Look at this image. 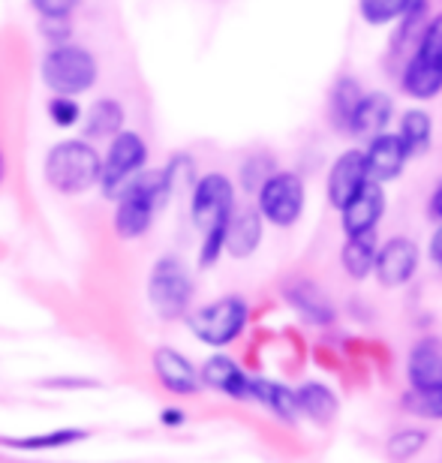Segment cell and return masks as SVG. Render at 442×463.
<instances>
[{
  "label": "cell",
  "instance_id": "6da1fadb",
  "mask_svg": "<svg viewBox=\"0 0 442 463\" xmlns=\"http://www.w3.org/2000/svg\"><path fill=\"white\" fill-rule=\"evenodd\" d=\"M112 229L121 241H139L151 232L156 214L165 208L169 190H165L163 169H145L142 175L127 184V187L112 199Z\"/></svg>",
  "mask_w": 442,
  "mask_h": 463
},
{
  "label": "cell",
  "instance_id": "7a4b0ae2",
  "mask_svg": "<svg viewBox=\"0 0 442 463\" xmlns=\"http://www.w3.org/2000/svg\"><path fill=\"white\" fill-rule=\"evenodd\" d=\"M99 165H103V154L94 142L81 136L61 138L45 154L42 178L49 190L61 193V196H81L99 184Z\"/></svg>",
  "mask_w": 442,
  "mask_h": 463
},
{
  "label": "cell",
  "instance_id": "3957f363",
  "mask_svg": "<svg viewBox=\"0 0 442 463\" xmlns=\"http://www.w3.org/2000/svg\"><path fill=\"white\" fill-rule=\"evenodd\" d=\"M40 79L52 97H85L99 81V61L76 40L49 45L40 61Z\"/></svg>",
  "mask_w": 442,
  "mask_h": 463
},
{
  "label": "cell",
  "instance_id": "277c9868",
  "mask_svg": "<svg viewBox=\"0 0 442 463\" xmlns=\"http://www.w3.org/2000/svg\"><path fill=\"white\" fill-rule=\"evenodd\" d=\"M151 160V147H147L145 136L139 129L124 127L121 133L112 136L106 142L103 151V165H99V193L112 202L136 175H142Z\"/></svg>",
  "mask_w": 442,
  "mask_h": 463
},
{
  "label": "cell",
  "instance_id": "5b68a950",
  "mask_svg": "<svg viewBox=\"0 0 442 463\" xmlns=\"http://www.w3.org/2000/svg\"><path fill=\"white\" fill-rule=\"evenodd\" d=\"M193 292H196V286H193V274L183 265V259L165 253L151 265V274H147V304H151L160 319H181L190 310Z\"/></svg>",
  "mask_w": 442,
  "mask_h": 463
},
{
  "label": "cell",
  "instance_id": "8992f818",
  "mask_svg": "<svg viewBox=\"0 0 442 463\" xmlns=\"http://www.w3.org/2000/svg\"><path fill=\"white\" fill-rule=\"evenodd\" d=\"M247 319H250V307L241 295H223V298L205 304L196 313H190L187 326L190 335L202 340L205 346H229L244 335Z\"/></svg>",
  "mask_w": 442,
  "mask_h": 463
},
{
  "label": "cell",
  "instance_id": "52a82bcc",
  "mask_svg": "<svg viewBox=\"0 0 442 463\" xmlns=\"http://www.w3.org/2000/svg\"><path fill=\"white\" fill-rule=\"evenodd\" d=\"M412 99H434L442 90V15H434L418 33V49L400 79Z\"/></svg>",
  "mask_w": 442,
  "mask_h": 463
},
{
  "label": "cell",
  "instance_id": "ba28073f",
  "mask_svg": "<svg viewBox=\"0 0 442 463\" xmlns=\"http://www.w3.org/2000/svg\"><path fill=\"white\" fill-rule=\"evenodd\" d=\"M235 184L223 172L199 175L190 187V220L205 235L211 229H226L235 211Z\"/></svg>",
  "mask_w": 442,
  "mask_h": 463
},
{
  "label": "cell",
  "instance_id": "9c48e42d",
  "mask_svg": "<svg viewBox=\"0 0 442 463\" xmlns=\"http://www.w3.org/2000/svg\"><path fill=\"white\" fill-rule=\"evenodd\" d=\"M304 202H307V190L304 181L295 172L287 169H274L268 178L259 184L256 190V211L262 214L265 223L289 229L301 220L304 214Z\"/></svg>",
  "mask_w": 442,
  "mask_h": 463
},
{
  "label": "cell",
  "instance_id": "30bf717a",
  "mask_svg": "<svg viewBox=\"0 0 442 463\" xmlns=\"http://www.w3.org/2000/svg\"><path fill=\"white\" fill-rule=\"evenodd\" d=\"M418 259H421V250L412 238H389L385 244L376 247V262H373V271H376V280L389 289H398V286H407L412 277L418 271Z\"/></svg>",
  "mask_w": 442,
  "mask_h": 463
},
{
  "label": "cell",
  "instance_id": "8fae6325",
  "mask_svg": "<svg viewBox=\"0 0 442 463\" xmlns=\"http://www.w3.org/2000/svg\"><path fill=\"white\" fill-rule=\"evenodd\" d=\"M362 154H364V165H367V178L373 184L394 181L409 163V154H407V147H403L400 136L389 133V129L373 138H367V147Z\"/></svg>",
  "mask_w": 442,
  "mask_h": 463
},
{
  "label": "cell",
  "instance_id": "7c38bea8",
  "mask_svg": "<svg viewBox=\"0 0 442 463\" xmlns=\"http://www.w3.org/2000/svg\"><path fill=\"white\" fill-rule=\"evenodd\" d=\"M385 214V190L382 184L367 181L353 199L340 208V223H343L346 238L349 235H364V232H376L380 220Z\"/></svg>",
  "mask_w": 442,
  "mask_h": 463
},
{
  "label": "cell",
  "instance_id": "4fadbf2b",
  "mask_svg": "<svg viewBox=\"0 0 442 463\" xmlns=\"http://www.w3.org/2000/svg\"><path fill=\"white\" fill-rule=\"evenodd\" d=\"M151 364H154V373L163 383L165 392L181 394V397L199 394V388H202L199 370L183 352L172 349V346H160V349H154Z\"/></svg>",
  "mask_w": 442,
  "mask_h": 463
},
{
  "label": "cell",
  "instance_id": "5bb4252c",
  "mask_svg": "<svg viewBox=\"0 0 442 463\" xmlns=\"http://www.w3.org/2000/svg\"><path fill=\"white\" fill-rule=\"evenodd\" d=\"M391 118H394V99L389 94H382V90H373V94H362L355 99V106L346 115V127L353 136L367 142V138L385 133Z\"/></svg>",
  "mask_w": 442,
  "mask_h": 463
},
{
  "label": "cell",
  "instance_id": "9a60e30c",
  "mask_svg": "<svg viewBox=\"0 0 442 463\" xmlns=\"http://www.w3.org/2000/svg\"><path fill=\"white\" fill-rule=\"evenodd\" d=\"M371 181L367 178V165H364V154L358 151V147H353V151H343L334 160V165H331L328 172V202L331 208H343L349 199L355 196L358 190L364 187V184Z\"/></svg>",
  "mask_w": 442,
  "mask_h": 463
},
{
  "label": "cell",
  "instance_id": "2e32d148",
  "mask_svg": "<svg viewBox=\"0 0 442 463\" xmlns=\"http://www.w3.org/2000/svg\"><path fill=\"white\" fill-rule=\"evenodd\" d=\"M202 385L214 388V392L229 394L232 401H250V376L244 373L241 364L232 361L229 355H211L199 370Z\"/></svg>",
  "mask_w": 442,
  "mask_h": 463
},
{
  "label": "cell",
  "instance_id": "e0dca14e",
  "mask_svg": "<svg viewBox=\"0 0 442 463\" xmlns=\"http://www.w3.org/2000/svg\"><path fill=\"white\" fill-rule=\"evenodd\" d=\"M262 229L265 220L256 208H235L226 226V247L223 253L232 259H247L253 256L262 244Z\"/></svg>",
  "mask_w": 442,
  "mask_h": 463
},
{
  "label": "cell",
  "instance_id": "ac0fdd59",
  "mask_svg": "<svg viewBox=\"0 0 442 463\" xmlns=\"http://www.w3.org/2000/svg\"><path fill=\"white\" fill-rule=\"evenodd\" d=\"M127 127V106L115 97H99L94 106L81 115V138L88 142H108Z\"/></svg>",
  "mask_w": 442,
  "mask_h": 463
},
{
  "label": "cell",
  "instance_id": "d6986e66",
  "mask_svg": "<svg viewBox=\"0 0 442 463\" xmlns=\"http://www.w3.org/2000/svg\"><path fill=\"white\" fill-rule=\"evenodd\" d=\"M407 376L412 392H425V388H434L442 383V340L425 337L412 346L407 361Z\"/></svg>",
  "mask_w": 442,
  "mask_h": 463
},
{
  "label": "cell",
  "instance_id": "ffe728a7",
  "mask_svg": "<svg viewBox=\"0 0 442 463\" xmlns=\"http://www.w3.org/2000/svg\"><path fill=\"white\" fill-rule=\"evenodd\" d=\"M250 401L262 403L265 410L274 412L280 421H287V424H292L295 419H298V401H295V392L289 385L250 376Z\"/></svg>",
  "mask_w": 442,
  "mask_h": 463
},
{
  "label": "cell",
  "instance_id": "44dd1931",
  "mask_svg": "<svg viewBox=\"0 0 442 463\" xmlns=\"http://www.w3.org/2000/svg\"><path fill=\"white\" fill-rule=\"evenodd\" d=\"M376 232H364V235H349L343 250H340V265L353 280H364L373 274L376 262Z\"/></svg>",
  "mask_w": 442,
  "mask_h": 463
},
{
  "label": "cell",
  "instance_id": "7402d4cb",
  "mask_svg": "<svg viewBox=\"0 0 442 463\" xmlns=\"http://www.w3.org/2000/svg\"><path fill=\"white\" fill-rule=\"evenodd\" d=\"M295 401H298V412H304L316 424L334 421V415L340 412L337 394L322 383H304L301 388H295Z\"/></svg>",
  "mask_w": 442,
  "mask_h": 463
},
{
  "label": "cell",
  "instance_id": "603a6c76",
  "mask_svg": "<svg viewBox=\"0 0 442 463\" xmlns=\"http://www.w3.org/2000/svg\"><path fill=\"white\" fill-rule=\"evenodd\" d=\"M398 136L409 156L428 154L430 142H434V118L428 112H421V109H409V112H403V118H400Z\"/></svg>",
  "mask_w": 442,
  "mask_h": 463
},
{
  "label": "cell",
  "instance_id": "cb8c5ba5",
  "mask_svg": "<svg viewBox=\"0 0 442 463\" xmlns=\"http://www.w3.org/2000/svg\"><path fill=\"white\" fill-rule=\"evenodd\" d=\"M289 301L304 319L313 322V326H331V322H334V310H331V304L322 298L310 283H301V286H295V289H289Z\"/></svg>",
  "mask_w": 442,
  "mask_h": 463
},
{
  "label": "cell",
  "instance_id": "d4e9b609",
  "mask_svg": "<svg viewBox=\"0 0 442 463\" xmlns=\"http://www.w3.org/2000/svg\"><path fill=\"white\" fill-rule=\"evenodd\" d=\"M79 439H88V430H76V428H67V430H54V433H40V437H22V439H0V446L6 449H24V451H42V449H61V446H70V442H79Z\"/></svg>",
  "mask_w": 442,
  "mask_h": 463
},
{
  "label": "cell",
  "instance_id": "484cf974",
  "mask_svg": "<svg viewBox=\"0 0 442 463\" xmlns=\"http://www.w3.org/2000/svg\"><path fill=\"white\" fill-rule=\"evenodd\" d=\"M163 178H165V190H169V199H174L178 193L190 190L196 175V163H193L190 154H172L169 163L163 165Z\"/></svg>",
  "mask_w": 442,
  "mask_h": 463
},
{
  "label": "cell",
  "instance_id": "4316f807",
  "mask_svg": "<svg viewBox=\"0 0 442 463\" xmlns=\"http://www.w3.org/2000/svg\"><path fill=\"white\" fill-rule=\"evenodd\" d=\"M412 0H358V13L367 24H391L398 22V18L407 13Z\"/></svg>",
  "mask_w": 442,
  "mask_h": 463
},
{
  "label": "cell",
  "instance_id": "83f0119b",
  "mask_svg": "<svg viewBox=\"0 0 442 463\" xmlns=\"http://www.w3.org/2000/svg\"><path fill=\"white\" fill-rule=\"evenodd\" d=\"M428 446V433L418 428H403L389 437V455L394 460H409L416 458L421 449Z\"/></svg>",
  "mask_w": 442,
  "mask_h": 463
},
{
  "label": "cell",
  "instance_id": "f1b7e54d",
  "mask_svg": "<svg viewBox=\"0 0 442 463\" xmlns=\"http://www.w3.org/2000/svg\"><path fill=\"white\" fill-rule=\"evenodd\" d=\"M45 112H49V120L58 129H72L81 124V115H85V109L79 106V97H49V106H45Z\"/></svg>",
  "mask_w": 442,
  "mask_h": 463
},
{
  "label": "cell",
  "instance_id": "f546056e",
  "mask_svg": "<svg viewBox=\"0 0 442 463\" xmlns=\"http://www.w3.org/2000/svg\"><path fill=\"white\" fill-rule=\"evenodd\" d=\"M409 406L428 419H442V383L434 388H425V392H412L409 394Z\"/></svg>",
  "mask_w": 442,
  "mask_h": 463
},
{
  "label": "cell",
  "instance_id": "4dcf8cb0",
  "mask_svg": "<svg viewBox=\"0 0 442 463\" xmlns=\"http://www.w3.org/2000/svg\"><path fill=\"white\" fill-rule=\"evenodd\" d=\"M27 4L40 18H72L81 0H27Z\"/></svg>",
  "mask_w": 442,
  "mask_h": 463
},
{
  "label": "cell",
  "instance_id": "1f68e13d",
  "mask_svg": "<svg viewBox=\"0 0 442 463\" xmlns=\"http://www.w3.org/2000/svg\"><path fill=\"white\" fill-rule=\"evenodd\" d=\"M40 33L49 45L72 40V18H40Z\"/></svg>",
  "mask_w": 442,
  "mask_h": 463
},
{
  "label": "cell",
  "instance_id": "d6a6232c",
  "mask_svg": "<svg viewBox=\"0 0 442 463\" xmlns=\"http://www.w3.org/2000/svg\"><path fill=\"white\" fill-rule=\"evenodd\" d=\"M430 259H434V265L442 268V223L434 232V238H430Z\"/></svg>",
  "mask_w": 442,
  "mask_h": 463
},
{
  "label": "cell",
  "instance_id": "836d02e7",
  "mask_svg": "<svg viewBox=\"0 0 442 463\" xmlns=\"http://www.w3.org/2000/svg\"><path fill=\"white\" fill-rule=\"evenodd\" d=\"M428 208H430V217L439 220V223H442V184H439V187H437L434 193H430Z\"/></svg>",
  "mask_w": 442,
  "mask_h": 463
},
{
  "label": "cell",
  "instance_id": "e575fe53",
  "mask_svg": "<svg viewBox=\"0 0 442 463\" xmlns=\"http://www.w3.org/2000/svg\"><path fill=\"white\" fill-rule=\"evenodd\" d=\"M181 421H183V412H178V410L163 412V424H181Z\"/></svg>",
  "mask_w": 442,
  "mask_h": 463
},
{
  "label": "cell",
  "instance_id": "d590c367",
  "mask_svg": "<svg viewBox=\"0 0 442 463\" xmlns=\"http://www.w3.org/2000/svg\"><path fill=\"white\" fill-rule=\"evenodd\" d=\"M4 184H6V151L0 145V190H4Z\"/></svg>",
  "mask_w": 442,
  "mask_h": 463
}]
</instances>
